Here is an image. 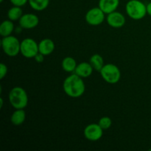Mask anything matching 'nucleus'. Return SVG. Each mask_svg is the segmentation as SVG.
<instances>
[{
  "mask_svg": "<svg viewBox=\"0 0 151 151\" xmlns=\"http://www.w3.org/2000/svg\"><path fill=\"white\" fill-rule=\"evenodd\" d=\"M63 89L66 95L72 98H78L84 94L85 83L81 77L75 73L66 78L63 83Z\"/></svg>",
  "mask_w": 151,
  "mask_h": 151,
  "instance_id": "f257e3e1",
  "label": "nucleus"
},
{
  "mask_svg": "<svg viewBox=\"0 0 151 151\" xmlns=\"http://www.w3.org/2000/svg\"><path fill=\"white\" fill-rule=\"evenodd\" d=\"M102 78L109 84L117 83L121 78L119 67L113 63H106L100 72Z\"/></svg>",
  "mask_w": 151,
  "mask_h": 151,
  "instance_id": "39448f33",
  "label": "nucleus"
},
{
  "mask_svg": "<svg viewBox=\"0 0 151 151\" xmlns=\"http://www.w3.org/2000/svg\"><path fill=\"white\" fill-rule=\"evenodd\" d=\"M7 71H8V69H7V65L4 64V63H1L0 64V79L2 80L4 77H6Z\"/></svg>",
  "mask_w": 151,
  "mask_h": 151,
  "instance_id": "412c9836",
  "label": "nucleus"
},
{
  "mask_svg": "<svg viewBox=\"0 0 151 151\" xmlns=\"http://www.w3.org/2000/svg\"><path fill=\"white\" fill-rule=\"evenodd\" d=\"M29 0H10V3L13 5L19 6V7H22L24 6L27 3H28Z\"/></svg>",
  "mask_w": 151,
  "mask_h": 151,
  "instance_id": "4be33fe9",
  "label": "nucleus"
},
{
  "mask_svg": "<svg viewBox=\"0 0 151 151\" xmlns=\"http://www.w3.org/2000/svg\"><path fill=\"white\" fill-rule=\"evenodd\" d=\"M106 22L108 24L113 28H121L125 25V17L122 13L116 10L107 14Z\"/></svg>",
  "mask_w": 151,
  "mask_h": 151,
  "instance_id": "9d476101",
  "label": "nucleus"
},
{
  "mask_svg": "<svg viewBox=\"0 0 151 151\" xmlns=\"http://www.w3.org/2000/svg\"><path fill=\"white\" fill-rule=\"evenodd\" d=\"M4 1V0H0V2H3Z\"/></svg>",
  "mask_w": 151,
  "mask_h": 151,
  "instance_id": "bb28decb",
  "label": "nucleus"
},
{
  "mask_svg": "<svg viewBox=\"0 0 151 151\" xmlns=\"http://www.w3.org/2000/svg\"><path fill=\"white\" fill-rule=\"evenodd\" d=\"M98 124L103 130H108L111 127L112 119L109 116H103L99 119Z\"/></svg>",
  "mask_w": 151,
  "mask_h": 151,
  "instance_id": "aec40b11",
  "label": "nucleus"
},
{
  "mask_svg": "<svg viewBox=\"0 0 151 151\" xmlns=\"http://www.w3.org/2000/svg\"><path fill=\"white\" fill-rule=\"evenodd\" d=\"M28 3L33 10L36 11H42L47 8L50 4V0H29Z\"/></svg>",
  "mask_w": 151,
  "mask_h": 151,
  "instance_id": "a211bd4d",
  "label": "nucleus"
},
{
  "mask_svg": "<svg viewBox=\"0 0 151 151\" xmlns=\"http://www.w3.org/2000/svg\"><path fill=\"white\" fill-rule=\"evenodd\" d=\"M104 130L99 125L98 123H91L86 126L84 128L83 134L86 139L91 142H96L100 140L103 135Z\"/></svg>",
  "mask_w": 151,
  "mask_h": 151,
  "instance_id": "6e6552de",
  "label": "nucleus"
},
{
  "mask_svg": "<svg viewBox=\"0 0 151 151\" xmlns=\"http://www.w3.org/2000/svg\"><path fill=\"white\" fill-rule=\"evenodd\" d=\"M85 19L88 24L91 26H98L106 19V13L99 7H93L86 13Z\"/></svg>",
  "mask_w": 151,
  "mask_h": 151,
  "instance_id": "0eeeda50",
  "label": "nucleus"
},
{
  "mask_svg": "<svg viewBox=\"0 0 151 151\" xmlns=\"http://www.w3.org/2000/svg\"><path fill=\"white\" fill-rule=\"evenodd\" d=\"M39 24V19L34 13H24L19 20V26L23 29H31L36 27Z\"/></svg>",
  "mask_w": 151,
  "mask_h": 151,
  "instance_id": "1a4fd4ad",
  "label": "nucleus"
},
{
  "mask_svg": "<svg viewBox=\"0 0 151 151\" xmlns=\"http://www.w3.org/2000/svg\"><path fill=\"white\" fill-rule=\"evenodd\" d=\"M1 45L4 54L9 57H15L20 53L21 42L14 35L2 37Z\"/></svg>",
  "mask_w": 151,
  "mask_h": 151,
  "instance_id": "20e7f679",
  "label": "nucleus"
},
{
  "mask_svg": "<svg viewBox=\"0 0 151 151\" xmlns=\"http://www.w3.org/2000/svg\"><path fill=\"white\" fill-rule=\"evenodd\" d=\"M89 63H91L94 70L97 71V72H100L102 68L105 65L103 57L99 54H94L93 55H91V57L90 58Z\"/></svg>",
  "mask_w": 151,
  "mask_h": 151,
  "instance_id": "6ab92c4d",
  "label": "nucleus"
},
{
  "mask_svg": "<svg viewBox=\"0 0 151 151\" xmlns=\"http://www.w3.org/2000/svg\"><path fill=\"white\" fill-rule=\"evenodd\" d=\"M38 52V44L34 39L27 38L21 41L20 53L24 58H34Z\"/></svg>",
  "mask_w": 151,
  "mask_h": 151,
  "instance_id": "423d86ee",
  "label": "nucleus"
},
{
  "mask_svg": "<svg viewBox=\"0 0 151 151\" xmlns=\"http://www.w3.org/2000/svg\"><path fill=\"white\" fill-rule=\"evenodd\" d=\"M15 30V26L13 21L7 19L1 22L0 25V35L2 37L10 35Z\"/></svg>",
  "mask_w": 151,
  "mask_h": 151,
  "instance_id": "2eb2a0df",
  "label": "nucleus"
},
{
  "mask_svg": "<svg viewBox=\"0 0 151 151\" xmlns=\"http://www.w3.org/2000/svg\"><path fill=\"white\" fill-rule=\"evenodd\" d=\"M93 70H94V68L92 67L91 63L85 61L78 63L74 73L82 78H86L92 75Z\"/></svg>",
  "mask_w": 151,
  "mask_h": 151,
  "instance_id": "9b49d317",
  "label": "nucleus"
},
{
  "mask_svg": "<svg viewBox=\"0 0 151 151\" xmlns=\"http://www.w3.org/2000/svg\"><path fill=\"white\" fill-rule=\"evenodd\" d=\"M149 151H151V148L150 149V150H149Z\"/></svg>",
  "mask_w": 151,
  "mask_h": 151,
  "instance_id": "cd10ccee",
  "label": "nucleus"
},
{
  "mask_svg": "<svg viewBox=\"0 0 151 151\" xmlns=\"http://www.w3.org/2000/svg\"><path fill=\"white\" fill-rule=\"evenodd\" d=\"M55 45L54 41L50 38H44L38 43V50L39 52L44 56L50 55L54 52Z\"/></svg>",
  "mask_w": 151,
  "mask_h": 151,
  "instance_id": "f8f14e48",
  "label": "nucleus"
},
{
  "mask_svg": "<svg viewBox=\"0 0 151 151\" xmlns=\"http://www.w3.org/2000/svg\"><path fill=\"white\" fill-rule=\"evenodd\" d=\"M3 105H4V101H3V98L2 97H0V108L2 109Z\"/></svg>",
  "mask_w": 151,
  "mask_h": 151,
  "instance_id": "a878e982",
  "label": "nucleus"
},
{
  "mask_svg": "<svg viewBox=\"0 0 151 151\" xmlns=\"http://www.w3.org/2000/svg\"><path fill=\"white\" fill-rule=\"evenodd\" d=\"M8 100L15 109H24L29 101L27 93L21 86H15L10 90Z\"/></svg>",
  "mask_w": 151,
  "mask_h": 151,
  "instance_id": "f03ea898",
  "label": "nucleus"
},
{
  "mask_svg": "<svg viewBox=\"0 0 151 151\" xmlns=\"http://www.w3.org/2000/svg\"><path fill=\"white\" fill-rule=\"evenodd\" d=\"M119 0H99L98 7L106 14L112 13L118 8Z\"/></svg>",
  "mask_w": 151,
  "mask_h": 151,
  "instance_id": "ddd939ff",
  "label": "nucleus"
},
{
  "mask_svg": "<svg viewBox=\"0 0 151 151\" xmlns=\"http://www.w3.org/2000/svg\"><path fill=\"white\" fill-rule=\"evenodd\" d=\"M26 119V113L24 109H16L10 116V122L14 125H20Z\"/></svg>",
  "mask_w": 151,
  "mask_h": 151,
  "instance_id": "4468645a",
  "label": "nucleus"
},
{
  "mask_svg": "<svg viewBox=\"0 0 151 151\" xmlns=\"http://www.w3.org/2000/svg\"><path fill=\"white\" fill-rule=\"evenodd\" d=\"M77 66H78V63H77L76 60L70 56L64 58L62 60V69L66 72H75Z\"/></svg>",
  "mask_w": 151,
  "mask_h": 151,
  "instance_id": "dca6fc26",
  "label": "nucleus"
},
{
  "mask_svg": "<svg viewBox=\"0 0 151 151\" xmlns=\"http://www.w3.org/2000/svg\"><path fill=\"white\" fill-rule=\"evenodd\" d=\"M146 7H147V13L151 16V1L147 4H146Z\"/></svg>",
  "mask_w": 151,
  "mask_h": 151,
  "instance_id": "b1692460",
  "label": "nucleus"
},
{
  "mask_svg": "<svg viewBox=\"0 0 151 151\" xmlns=\"http://www.w3.org/2000/svg\"><path fill=\"white\" fill-rule=\"evenodd\" d=\"M22 29H23V28H22L21 26H19V27H18L15 28V30L14 31H16V32H17L18 34H19V33H21V32H22Z\"/></svg>",
  "mask_w": 151,
  "mask_h": 151,
  "instance_id": "393cba45",
  "label": "nucleus"
},
{
  "mask_svg": "<svg viewBox=\"0 0 151 151\" xmlns=\"http://www.w3.org/2000/svg\"><path fill=\"white\" fill-rule=\"evenodd\" d=\"M22 15H23V10H22V7H19V6L13 5L7 11L8 19L13 21V22L19 21L22 16Z\"/></svg>",
  "mask_w": 151,
  "mask_h": 151,
  "instance_id": "f3484780",
  "label": "nucleus"
},
{
  "mask_svg": "<svg viewBox=\"0 0 151 151\" xmlns=\"http://www.w3.org/2000/svg\"><path fill=\"white\" fill-rule=\"evenodd\" d=\"M125 11L134 20L142 19L147 14L146 4L140 0H129L125 5Z\"/></svg>",
  "mask_w": 151,
  "mask_h": 151,
  "instance_id": "7ed1b4c3",
  "label": "nucleus"
},
{
  "mask_svg": "<svg viewBox=\"0 0 151 151\" xmlns=\"http://www.w3.org/2000/svg\"><path fill=\"white\" fill-rule=\"evenodd\" d=\"M34 59H35V60L37 62V63H42V62H44V55L41 54V53L38 52V54H37L35 56Z\"/></svg>",
  "mask_w": 151,
  "mask_h": 151,
  "instance_id": "5701e85b",
  "label": "nucleus"
}]
</instances>
